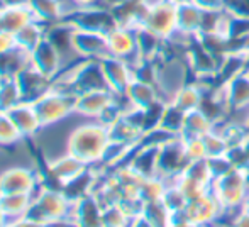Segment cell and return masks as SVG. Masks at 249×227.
Wrapping results in <instances>:
<instances>
[{
    "label": "cell",
    "mask_w": 249,
    "mask_h": 227,
    "mask_svg": "<svg viewBox=\"0 0 249 227\" xmlns=\"http://www.w3.org/2000/svg\"><path fill=\"white\" fill-rule=\"evenodd\" d=\"M202 9H226L227 0H195Z\"/></svg>",
    "instance_id": "obj_24"
},
{
    "label": "cell",
    "mask_w": 249,
    "mask_h": 227,
    "mask_svg": "<svg viewBox=\"0 0 249 227\" xmlns=\"http://www.w3.org/2000/svg\"><path fill=\"white\" fill-rule=\"evenodd\" d=\"M29 0H5L7 7H17V5H27Z\"/></svg>",
    "instance_id": "obj_25"
},
{
    "label": "cell",
    "mask_w": 249,
    "mask_h": 227,
    "mask_svg": "<svg viewBox=\"0 0 249 227\" xmlns=\"http://www.w3.org/2000/svg\"><path fill=\"white\" fill-rule=\"evenodd\" d=\"M29 65L53 80L63 70V59L54 44L44 36V39L29 53Z\"/></svg>",
    "instance_id": "obj_8"
},
{
    "label": "cell",
    "mask_w": 249,
    "mask_h": 227,
    "mask_svg": "<svg viewBox=\"0 0 249 227\" xmlns=\"http://www.w3.org/2000/svg\"><path fill=\"white\" fill-rule=\"evenodd\" d=\"M76 92L59 88L51 85L46 93L34 100V109H36L43 127L46 125L58 124V122L68 119L70 115L76 112Z\"/></svg>",
    "instance_id": "obj_3"
},
{
    "label": "cell",
    "mask_w": 249,
    "mask_h": 227,
    "mask_svg": "<svg viewBox=\"0 0 249 227\" xmlns=\"http://www.w3.org/2000/svg\"><path fill=\"white\" fill-rule=\"evenodd\" d=\"M7 222H9V217H7L5 212H3L2 207H0V227H5Z\"/></svg>",
    "instance_id": "obj_26"
},
{
    "label": "cell",
    "mask_w": 249,
    "mask_h": 227,
    "mask_svg": "<svg viewBox=\"0 0 249 227\" xmlns=\"http://www.w3.org/2000/svg\"><path fill=\"white\" fill-rule=\"evenodd\" d=\"M10 115V119L14 121V124L17 125V129L20 131V134L24 136V139H31L41 131L43 124L39 121V115H37L36 109H34L33 102H27L22 100L20 104L14 105L12 109L5 110Z\"/></svg>",
    "instance_id": "obj_13"
},
{
    "label": "cell",
    "mask_w": 249,
    "mask_h": 227,
    "mask_svg": "<svg viewBox=\"0 0 249 227\" xmlns=\"http://www.w3.org/2000/svg\"><path fill=\"white\" fill-rule=\"evenodd\" d=\"M110 142L108 127L97 119H85L71 131L68 139V153L87 166H97Z\"/></svg>",
    "instance_id": "obj_1"
},
{
    "label": "cell",
    "mask_w": 249,
    "mask_h": 227,
    "mask_svg": "<svg viewBox=\"0 0 249 227\" xmlns=\"http://www.w3.org/2000/svg\"><path fill=\"white\" fill-rule=\"evenodd\" d=\"M44 165V175H46V180L50 183H54L56 187L63 188L73 181L75 178H78L82 173H85L89 170V166L83 161L76 159L75 156H71L70 153L61 155L58 158L51 159V161L43 163Z\"/></svg>",
    "instance_id": "obj_5"
},
{
    "label": "cell",
    "mask_w": 249,
    "mask_h": 227,
    "mask_svg": "<svg viewBox=\"0 0 249 227\" xmlns=\"http://www.w3.org/2000/svg\"><path fill=\"white\" fill-rule=\"evenodd\" d=\"M31 20H34V16L27 5L5 7V9L0 12V29L16 34V33H19L24 26H27Z\"/></svg>",
    "instance_id": "obj_15"
},
{
    "label": "cell",
    "mask_w": 249,
    "mask_h": 227,
    "mask_svg": "<svg viewBox=\"0 0 249 227\" xmlns=\"http://www.w3.org/2000/svg\"><path fill=\"white\" fill-rule=\"evenodd\" d=\"M44 181L46 175L39 165H10L0 171V195L34 193Z\"/></svg>",
    "instance_id": "obj_4"
},
{
    "label": "cell",
    "mask_w": 249,
    "mask_h": 227,
    "mask_svg": "<svg viewBox=\"0 0 249 227\" xmlns=\"http://www.w3.org/2000/svg\"><path fill=\"white\" fill-rule=\"evenodd\" d=\"M71 43H73V50L76 51V54L82 59H102L108 56L107 34L104 33L83 31L75 27L71 36Z\"/></svg>",
    "instance_id": "obj_7"
},
{
    "label": "cell",
    "mask_w": 249,
    "mask_h": 227,
    "mask_svg": "<svg viewBox=\"0 0 249 227\" xmlns=\"http://www.w3.org/2000/svg\"><path fill=\"white\" fill-rule=\"evenodd\" d=\"M226 10L236 19L249 20V0H227Z\"/></svg>",
    "instance_id": "obj_21"
},
{
    "label": "cell",
    "mask_w": 249,
    "mask_h": 227,
    "mask_svg": "<svg viewBox=\"0 0 249 227\" xmlns=\"http://www.w3.org/2000/svg\"><path fill=\"white\" fill-rule=\"evenodd\" d=\"M27 7L33 12L34 20L44 24L46 27L65 20L61 0H29Z\"/></svg>",
    "instance_id": "obj_14"
},
{
    "label": "cell",
    "mask_w": 249,
    "mask_h": 227,
    "mask_svg": "<svg viewBox=\"0 0 249 227\" xmlns=\"http://www.w3.org/2000/svg\"><path fill=\"white\" fill-rule=\"evenodd\" d=\"M24 141V136L14 124L10 115L5 110H0V146L3 148H12Z\"/></svg>",
    "instance_id": "obj_20"
},
{
    "label": "cell",
    "mask_w": 249,
    "mask_h": 227,
    "mask_svg": "<svg viewBox=\"0 0 249 227\" xmlns=\"http://www.w3.org/2000/svg\"><path fill=\"white\" fill-rule=\"evenodd\" d=\"M142 27H148L149 31L166 41L178 27V5L171 0H166L161 5L149 9Z\"/></svg>",
    "instance_id": "obj_6"
},
{
    "label": "cell",
    "mask_w": 249,
    "mask_h": 227,
    "mask_svg": "<svg viewBox=\"0 0 249 227\" xmlns=\"http://www.w3.org/2000/svg\"><path fill=\"white\" fill-rule=\"evenodd\" d=\"M16 80L20 92H22L24 100H27V102H34L36 99H39L51 87V80L37 71L36 68H33L31 65L17 73Z\"/></svg>",
    "instance_id": "obj_12"
},
{
    "label": "cell",
    "mask_w": 249,
    "mask_h": 227,
    "mask_svg": "<svg viewBox=\"0 0 249 227\" xmlns=\"http://www.w3.org/2000/svg\"><path fill=\"white\" fill-rule=\"evenodd\" d=\"M5 227H50V226L36 222L29 217H20V219H12V221H9Z\"/></svg>",
    "instance_id": "obj_23"
},
{
    "label": "cell",
    "mask_w": 249,
    "mask_h": 227,
    "mask_svg": "<svg viewBox=\"0 0 249 227\" xmlns=\"http://www.w3.org/2000/svg\"><path fill=\"white\" fill-rule=\"evenodd\" d=\"M33 197L34 202L26 217L48 226L70 221L75 200H71L59 187L50 185V181L46 180L39 185V188L34 192Z\"/></svg>",
    "instance_id": "obj_2"
},
{
    "label": "cell",
    "mask_w": 249,
    "mask_h": 227,
    "mask_svg": "<svg viewBox=\"0 0 249 227\" xmlns=\"http://www.w3.org/2000/svg\"><path fill=\"white\" fill-rule=\"evenodd\" d=\"M34 202L33 193H3L0 195V207L5 212L9 221L26 217Z\"/></svg>",
    "instance_id": "obj_16"
},
{
    "label": "cell",
    "mask_w": 249,
    "mask_h": 227,
    "mask_svg": "<svg viewBox=\"0 0 249 227\" xmlns=\"http://www.w3.org/2000/svg\"><path fill=\"white\" fill-rule=\"evenodd\" d=\"M7 7V3H5V0H0V12H2L3 9Z\"/></svg>",
    "instance_id": "obj_28"
},
{
    "label": "cell",
    "mask_w": 249,
    "mask_h": 227,
    "mask_svg": "<svg viewBox=\"0 0 249 227\" xmlns=\"http://www.w3.org/2000/svg\"><path fill=\"white\" fill-rule=\"evenodd\" d=\"M16 48H17L16 34L0 29V56L10 53V51H14Z\"/></svg>",
    "instance_id": "obj_22"
},
{
    "label": "cell",
    "mask_w": 249,
    "mask_h": 227,
    "mask_svg": "<svg viewBox=\"0 0 249 227\" xmlns=\"http://www.w3.org/2000/svg\"><path fill=\"white\" fill-rule=\"evenodd\" d=\"M46 29L48 27L44 26V24L37 22V20H31V22L27 24V26H24L19 33H16L17 48H20V50L31 53V51H33L34 48H36L37 44L44 39V36H46Z\"/></svg>",
    "instance_id": "obj_18"
},
{
    "label": "cell",
    "mask_w": 249,
    "mask_h": 227,
    "mask_svg": "<svg viewBox=\"0 0 249 227\" xmlns=\"http://www.w3.org/2000/svg\"><path fill=\"white\" fill-rule=\"evenodd\" d=\"M70 222L73 227H104L102 224V207L92 193L76 198Z\"/></svg>",
    "instance_id": "obj_11"
},
{
    "label": "cell",
    "mask_w": 249,
    "mask_h": 227,
    "mask_svg": "<svg viewBox=\"0 0 249 227\" xmlns=\"http://www.w3.org/2000/svg\"><path fill=\"white\" fill-rule=\"evenodd\" d=\"M114 102L112 90H90L76 95V114L85 119H99Z\"/></svg>",
    "instance_id": "obj_10"
},
{
    "label": "cell",
    "mask_w": 249,
    "mask_h": 227,
    "mask_svg": "<svg viewBox=\"0 0 249 227\" xmlns=\"http://www.w3.org/2000/svg\"><path fill=\"white\" fill-rule=\"evenodd\" d=\"M102 70H104L105 80H107L108 88L114 93H125L127 87L134 80L132 66L125 59L115 56H105L100 59Z\"/></svg>",
    "instance_id": "obj_9"
},
{
    "label": "cell",
    "mask_w": 249,
    "mask_h": 227,
    "mask_svg": "<svg viewBox=\"0 0 249 227\" xmlns=\"http://www.w3.org/2000/svg\"><path fill=\"white\" fill-rule=\"evenodd\" d=\"M171 2H175L177 5H181V3H187V2H194V0H171Z\"/></svg>",
    "instance_id": "obj_27"
},
{
    "label": "cell",
    "mask_w": 249,
    "mask_h": 227,
    "mask_svg": "<svg viewBox=\"0 0 249 227\" xmlns=\"http://www.w3.org/2000/svg\"><path fill=\"white\" fill-rule=\"evenodd\" d=\"M203 9L197 2H187L178 5V29L198 36L202 27Z\"/></svg>",
    "instance_id": "obj_17"
},
{
    "label": "cell",
    "mask_w": 249,
    "mask_h": 227,
    "mask_svg": "<svg viewBox=\"0 0 249 227\" xmlns=\"http://www.w3.org/2000/svg\"><path fill=\"white\" fill-rule=\"evenodd\" d=\"M24 100L16 76H3L0 80V110H9Z\"/></svg>",
    "instance_id": "obj_19"
}]
</instances>
